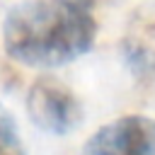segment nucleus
<instances>
[{
	"instance_id": "obj_1",
	"label": "nucleus",
	"mask_w": 155,
	"mask_h": 155,
	"mask_svg": "<svg viewBox=\"0 0 155 155\" xmlns=\"http://www.w3.org/2000/svg\"><path fill=\"white\" fill-rule=\"evenodd\" d=\"M94 36V0H24L2 24L7 56L29 68L65 65L87 53Z\"/></svg>"
},
{
	"instance_id": "obj_2",
	"label": "nucleus",
	"mask_w": 155,
	"mask_h": 155,
	"mask_svg": "<svg viewBox=\"0 0 155 155\" xmlns=\"http://www.w3.org/2000/svg\"><path fill=\"white\" fill-rule=\"evenodd\" d=\"M27 114L31 124L46 133L65 136L82 116L78 97L56 78H36L27 92Z\"/></svg>"
},
{
	"instance_id": "obj_3",
	"label": "nucleus",
	"mask_w": 155,
	"mask_h": 155,
	"mask_svg": "<svg viewBox=\"0 0 155 155\" xmlns=\"http://www.w3.org/2000/svg\"><path fill=\"white\" fill-rule=\"evenodd\" d=\"M85 155H155V119L128 114L104 124L85 143Z\"/></svg>"
},
{
	"instance_id": "obj_4",
	"label": "nucleus",
	"mask_w": 155,
	"mask_h": 155,
	"mask_svg": "<svg viewBox=\"0 0 155 155\" xmlns=\"http://www.w3.org/2000/svg\"><path fill=\"white\" fill-rule=\"evenodd\" d=\"M0 155H27L15 116L5 107H0Z\"/></svg>"
}]
</instances>
